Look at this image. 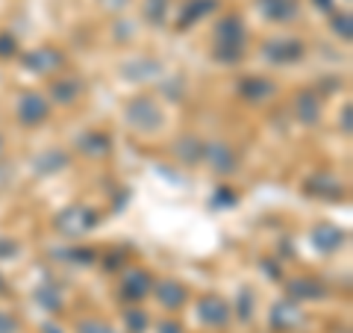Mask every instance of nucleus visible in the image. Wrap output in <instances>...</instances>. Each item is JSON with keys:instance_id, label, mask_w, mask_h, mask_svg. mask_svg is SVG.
<instances>
[{"instance_id": "obj_1", "label": "nucleus", "mask_w": 353, "mask_h": 333, "mask_svg": "<svg viewBox=\"0 0 353 333\" xmlns=\"http://www.w3.org/2000/svg\"><path fill=\"white\" fill-rule=\"evenodd\" d=\"M245 39H248V32H245V24H241L239 15L221 18V24L215 27V41H218L215 59L224 65H236L245 57Z\"/></svg>"}, {"instance_id": "obj_2", "label": "nucleus", "mask_w": 353, "mask_h": 333, "mask_svg": "<svg viewBox=\"0 0 353 333\" xmlns=\"http://www.w3.org/2000/svg\"><path fill=\"white\" fill-rule=\"evenodd\" d=\"M124 118H127V124L139 133H153V130L162 127V109L148 95L132 97V101L124 106Z\"/></svg>"}, {"instance_id": "obj_3", "label": "nucleus", "mask_w": 353, "mask_h": 333, "mask_svg": "<svg viewBox=\"0 0 353 333\" xmlns=\"http://www.w3.org/2000/svg\"><path fill=\"white\" fill-rule=\"evenodd\" d=\"M94 225H97V216L88 207H68V209H62L57 218L59 233H65V236H71V239L85 236Z\"/></svg>"}, {"instance_id": "obj_4", "label": "nucleus", "mask_w": 353, "mask_h": 333, "mask_svg": "<svg viewBox=\"0 0 353 333\" xmlns=\"http://www.w3.org/2000/svg\"><path fill=\"white\" fill-rule=\"evenodd\" d=\"M268 321H271V327L277 333H292L297 327H303L306 316H303V310L297 307V301H292V298H283V301H277L271 307Z\"/></svg>"}, {"instance_id": "obj_5", "label": "nucleus", "mask_w": 353, "mask_h": 333, "mask_svg": "<svg viewBox=\"0 0 353 333\" xmlns=\"http://www.w3.org/2000/svg\"><path fill=\"white\" fill-rule=\"evenodd\" d=\"M50 115V104H48V97L39 95V92H24L18 97V121L24 127H36L41 124L44 118Z\"/></svg>"}, {"instance_id": "obj_6", "label": "nucleus", "mask_w": 353, "mask_h": 333, "mask_svg": "<svg viewBox=\"0 0 353 333\" xmlns=\"http://www.w3.org/2000/svg\"><path fill=\"white\" fill-rule=\"evenodd\" d=\"M209 169L218 171V174H230L236 171V151L227 145V142H203V157H201Z\"/></svg>"}, {"instance_id": "obj_7", "label": "nucleus", "mask_w": 353, "mask_h": 333, "mask_svg": "<svg viewBox=\"0 0 353 333\" xmlns=\"http://www.w3.org/2000/svg\"><path fill=\"white\" fill-rule=\"evenodd\" d=\"M197 318L206 327H224L230 321V304L218 295H206L197 301Z\"/></svg>"}, {"instance_id": "obj_8", "label": "nucleus", "mask_w": 353, "mask_h": 333, "mask_svg": "<svg viewBox=\"0 0 353 333\" xmlns=\"http://www.w3.org/2000/svg\"><path fill=\"white\" fill-rule=\"evenodd\" d=\"M303 57V41L297 39H271L265 44V59L274 65H292Z\"/></svg>"}, {"instance_id": "obj_9", "label": "nucleus", "mask_w": 353, "mask_h": 333, "mask_svg": "<svg viewBox=\"0 0 353 333\" xmlns=\"http://www.w3.org/2000/svg\"><path fill=\"white\" fill-rule=\"evenodd\" d=\"M62 53L57 48H36L24 53V68L32 71V74H53L62 68Z\"/></svg>"}, {"instance_id": "obj_10", "label": "nucleus", "mask_w": 353, "mask_h": 333, "mask_svg": "<svg viewBox=\"0 0 353 333\" xmlns=\"http://www.w3.org/2000/svg\"><path fill=\"white\" fill-rule=\"evenodd\" d=\"M153 283H157V280H153L145 269H130L124 274V283H121V295H124L130 304H136V301H141V298L150 295Z\"/></svg>"}, {"instance_id": "obj_11", "label": "nucleus", "mask_w": 353, "mask_h": 333, "mask_svg": "<svg viewBox=\"0 0 353 333\" xmlns=\"http://www.w3.org/2000/svg\"><path fill=\"white\" fill-rule=\"evenodd\" d=\"M306 192L324 198V201H341V198H345V183H341L339 177L321 171V174H315L306 180Z\"/></svg>"}, {"instance_id": "obj_12", "label": "nucleus", "mask_w": 353, "mask_h": 333, "mask_svg": "<svg viewBox=\"0 0 353 333\" xmlns=\"http://www.w3.org/2000/svg\"><path fill=\"white\" fill-rule=\"evenodd\" d=\"M215 0H185L183 9H180V15H176V27L180 30H189L194 24H201V21L206 15H212L215 12Z\"/></svg>"}, {"instance_id": "obj_13", "label": "nucleus", "mask_w": 353, "mask_h": 333, "mask_svg": "<svg viewBox=\"0 0 353 333\" xmlns=\"http://www.w3.org/2000/svg\"><path fill=\"white\" fill-rule=\"evenodd\" d=\"M150 292L157 295L159 307H165V310H180V307L185 304V298H189L185 286L176 283V280H159V283H153Z\"/></svg>"}, {"instance_id": "obj_14", "label": "nucleus", "mask_w": 353, "mask_h": 333, "mask_svg": "<svg viewBox=\"0 0 353 333\" xmlns=\"http://www.w3.org/2000/svg\"><path fill=\"white\" fill-rule=\"evenodd\" d=\"M345 239H347V233L336 227V225H318L312 230V245L321 251V254H333L339 251L341 245H345Z\"/></svg>"}, {"instance_id": "obj_15", "label": "nucleus", "mask_w": 353, "mask_h": 333, "mask_svg": "<svg viewBox=\"0 0 353 333\" xmlns=\"http://www.w3.org/2000/svg\"><path fill=\"white\" fill-rule=\"evenodd\" d=\"M285 292H289L292 301H318L324 298V286L321 280H312V277H294V280L285 283Z\"/></svg>"}, {"instance_id": "obj_16", "label": "nucleus", "mask_w": 353, "mask_h": 333, "mask_svg": "<svg viewBox=\"0 0 353 333\" xmlns=\"http://www.w3.org/2000/svg\"><path fill=\"white\" fill-rule=\"evenodd\" d=\"M294 115L301 124L306 127H312L321 121V101H318V95L315 92H301L297 95V101H294Z\"/></svg>"}, {"instance_id": "obj_17", "label": "nucleus", "mask_w": 353, "mask_h": 333, "mask_svg": "<svg viewBox=\"0 0 353 333\" xmlns=\"http://www.w3.org/2000/svg\"><path fill=\"white\" fill-rule=\"evenodd\" d=\"M259 9L274 24H285V21L297 18V0H259Z\"/></svg>"}, {"instance_id": "obj_18", "label": "nucleus", "mask_w": 353, "mask_h": 333, "mask_svg": "<svg viewBox=\"0 0 353 333\" xmlns=\"http://www.w3.org/2000/svg\"><path fill=\"white\" fill-rule=\"evenodd\" d=\"M65 165H68V153H62V151H41V153H36V160H32V171H36L39 177H50V174L62 171Z\"/></svg>"}, {"instance_id": "obj_19", "label": "nucleus", "mask_w": 353, "mask_h": 333, "mask_svg": "<svg viewBox=\"0 0 353 333\" xmlns=\"http://www.w3.org/2000/svg\"><path fill=\"white\" fill-rule=\"evenodd\" d=\"M162 74V65L153 62V59H132L124 65V77L132 83H148V80H157Z\"/></svg>"}, {"instance_id": "obj_20", "label": "nucleus", "mask_w": 353, "mask_h": 333, "mask_svg": "<svg viewBox=\"0 0 353 333\" xmlns=\"http://www.w3.org/2000/svg\"><path fill=\"white\" fill-rule=\"evenodd\" d=\"M239 95L248 97V101H253V104L268 101V97L274 95V83L265 80V77H248V80L239 83Z\"/></svg>"}, {"instance_id": "obj_21", "label": "nucleus", "mask_w": 353, "mask_h": 333, "mask_svg": "<svg viewBox=\"0 0 353 333\" xmlns=\"http://www.w3.org/2000/svg\"><path fill=\"white\" fill-rule=\"evenodd\" d=\"M50 95H53V101L57 104H74L77 97L83 95V83L77 80V77H59V80L53 83V88H50Z\"/></svg>"}, {"instance_id": "obj_22", "label": "nucleus", "mask_w": 353, "mask_h": 333, "mask_svg": "<svg viewBox=\"0 0 353 333\" xmlns=\"http://www.w3.org/2000/svg\"><path fill=\"white\" fill-rule=\"evenodd\" d=\"M174 153H176V160H180V162L197 165V162H201V157H203V142L197 139V136H185V139L176 142Z\"/></svg>"}, {"instance_id": "obj_23", "label": "nucleus", "mask_w": 353, "mask_h": 333, "mask_svg": "<svg viewBox=\"0 0 353 333\" xmlns=\"http://www.w3.org/2000/svg\"><path fill=\"white\" fill-rule=\"evenodd\" d=\"M80 151L85 157H106L109 153V136L106 133H85L80 136Z\"/></svg>"}, {"instance_id": "obj_24", "label": "nucleus", "mask_w": 353, "mask_h": 333, "mask_svg": "<svg viewBox=\"0 0 353 333\" xmlns=\"http://www.w3.org/2000/svg\"><path fill=\"white\" fill-rule=\"evenodd\" d=\"M32 298H36V304L50 310V313H57V310H62V292L57 289L53 283H41L36 286V292H32Z\"/></svg>"}, {"instance_id": "obj_25", "label": "nucleus", "mask_w": 353, "mask_h": 333, "mask_svg": "<svg viewBox=\"0 0 353 333\" xmlns=\"http://www.w3.org/2000/svg\"><path fill=\"white\" fill-rule=\"evenodd\" d=\"M171 0H145V18L150 21L153 27H162L165 18H168Z\"/></svg>"}, {"instance_id": "obj_26", "label": "nucleus", "mask_w": 353, "mask_h": 333, "mask_svg": "<svg viewBox=\"0 0 353 333\" xmlns=\"http://www.w3.org/2000/svg\"><path fill=\"white\" fill-rule=\"evenodd\" d=\"M124 325H127V330H130V333H145V330H148V325H150V318H148L145 310L130 307L127 313H124Z\"/></svg>"}, {"instance_id": "obj_27", "label": "nucleus", "mask_w": 353, "mask_h": 333, "mask_svg": "<svg viewBox=\"0 0 353 333\" xmlns=\"http://www.w3.org/2000/svg\"><path fill=\"white\" fill-rule=\"evenodd\" d=\"M57 257L68 260V263H77V265H92L94 263V251H88V248H62V251H57Z\"/></svg>"}, {"instance_id": "obj_28", "label": "nucleus", "mask_w": 353, "mask_h": 333, "mask_svg": "<svg viewBox=\"0 0 353 333\" xmlns=\"http://www.w3.org/2000/svg\"><path fill=\"white\" fill-rule=\"evenodd\" d=\"M77 333H118V330L112 325H106V321H101V318H83Z\"/></svg>"}, {"instance_id": "obj_29", "label": "nucleus", "mask_w": 353, "mask_h": 333, "mask_svg": "<svg viewBox=\"0 0 353 333\" xmlns=\"http://www.w3.org/2000/svg\"><path fill=\"white\" fill-rule=\"evenodd\" d=\"M333 30H336V36H341L345 41H350V39H353L350 15H347V12H345V15H336V18H333Z\"/></svg>"}, {"instance_id": "obj_30", "label": "nucleus", "mask_w": 353, "mask_h": 333, "mask_svg": "<svg viewBox=\"0 0 353 333\" xmlns=\"http://www.w3.org/2000/svg\"><path fill=\"white\" fill-rule=\"evenodd\" d=\"M239 316L241 318H250L253 316V292L250 289H241L239 292Z\"/></svg>"}, {"instance_id": "obj_31", "label": "nucleus", "mask_w": 353, "mask_h": 333, "mask_svg": "<svg viewBox=\"0 0 353 333\" xmlns=\"http://www.w3.org/2000/svg\"><path fill=\"white\" fill-rule=\"evenodd\" d=\"M18 50V44H15V39L9 36V32H3V36H0V57H12V53Z\"/></svg>"}, {"instance_id": "obj_32", "label": "nucleus", "mask_w": 353, "mask_h": 333, "mask_svg": "<svg viewBox=\"0 0 353 333\" xmlns=\"http://www.w3.org/2000/svg\"><path fill=\"white\" fill-rule=\"evenodd\" d=\"M15 254H18V245H15V242L0 236V260H9V257H15Z\"/></svg>"}, {"instance_id": "obj_33", "label": "nucleus", "mask_w": 353, "mask_h": 333, "mask_svg": "<svg viewBox=\"0 0 353 333\" xmlns=\"http://www.w3.org/2000/svg\"><path fill=\"white\" fill-rule=\"evenodd\" d=\"M0 333H18V318L9 313H0Z\"/></svg>"}, {"instance_id": "obj_34", "label": "nucleus", "mask_w": 353, "mask_h": 333, "mask_svg": "<svg viewBox=\"0 0 353 333\" xmlns=\"http://www.w3.org/2000/svg\"><path fill=\"white\" fill-rule=\"evenodd\" d=\"M350 115H353V106L347 104L345 109H341V115H339V124H341V130H345V136H350Z\"/></svg>"}, {"instance_id": "obj_35", "label": "nucleus", "mask_w": 353, "mask_h": 333, "mask_svg": "<svg viewBox=\"0 0 353 333\" xmlns=\"http://www.w3.org/2000/svg\"><path fill=\"white\" fill-rule=\"evenodd\" d=\"M101 3H103L106 9H112V12H121V9L130 6V0H101Z\"/></svg>"}, {"instance_id": "obj_36", "label": "nucleus", "mask_w": 353, "mask_h": 333, "mask_svg": "<svg viewBox=\"0 0 353 333\" xmlns=\"http://www.w3.org/2000/svg\"><path fill=\"white\" fill-rule=\"evenodd\" d=\"M215 204H227V207H233V204H236V195H230L227 189H221V192L215 195Z\"/></svg>"}, {"instance_id": "obj_37", "label": "nucleus", "mask_w": 353, "mask_h": 333, "mask_svg": "<svg viewBox=\"0 0 353 333\" xmlns=\"http://www.w3.org/2000/svg\"><path fill=\"white\" fill-rule=\"evenodd\" d=\"M12 180V169L6 162H0V189H6V183Z\"/></svg>"}, {"instance_id": "obj_38", "label": "nucleus", "mask_w": 353, "mask_h": 333, "mask_svg": "<svg viewBox=\"0 0 353 333\" xmlns=\"http://www.w3.org/2000/svg\"><path fill=\"white\" fill-rule=\"evenodd\" d=\"M159 333H183V327L176 321H162L159 325Z\"/></svg>"}, {"instance_id": "obj_39", "label": "nucleus", "mask_w": 353, "mask_h": 333, "mask_svg": "<svg viewBox=\"0 0 353 333\" xmlns=\"http://www.w3.org/2000/svg\"><path fill=\"white\" fill-rule=\"evenodd\" d=\"M312 3H315V9H321V12H333L336 9L333 0H312Z\"/></svg>"}, {"instance_id": "obj_40", "label": "nucleus", "mask_w": 353, "mask_h": 333, "mask_svg": "<svg viewBox=\"0 0 353 333\" xmlns=\"http://www.w3.org/2000/svg\"><path fill=\"white\" fill-rule=\"evenodd\" d=\"M44 333H62L57 325H44Z\"/></svg>"}, {"instance_id": "obj_41", "label": "nucleus", "mask_w": 353, "mask_h": 333, "mask_svg": "<svg viewBox=\"0 0 353 333\" xmlns=\"http://www.w3.org/2000/svg\"><path fill=\"white\" fill-rule=\"evenodd\" d=\"M0 153H3V136H0Z\"/></svg>"}, {"instance_id": "obj_42", "label": "nucleus", "mask_w": 353, "mask_h": 333, "mask_svg": "<svg viewBox=\"0 0 353 333\" xmlns=\"http://www.w3.org/2000/svg\"><path fill=\"white\" fill-rule=\"evenodd\" d=\"M3 292H6V286H3V283H0V295H3Z\"/></svg>"}]
</instances>
